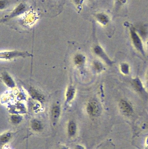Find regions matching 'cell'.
Here are the masks:
<instances>
[{
  "instance_id": "obj_6",
  "label": "cell",
  "mask_w": 148,
  "mask_h": 149,
  "mask_svg": "<svg viewBox=\"0 0 148 149\" xmlns=\"http://www.w3.org/2000/svg\"><path fill=\"white\" fill-rule=\"evenodd\" d=\"M133 81L134 85L135 88L138 91H140L142 90V88H143L140 79L137 78V79H135Z\"/></svg>"
},
{
  "instance_id": "obj_9",
  "label": "cell",
  "mask_w": 148,
  "mask_h": 149,
  "mask_svg": "<svg viewBox=\"0 0 148 149\" xmlns=\"http://www.w3.org/2000/svg\"><path fill=\"white\" fill-rule=\"evenodd\" d=\"M32 127L35 130H39L41 128V125L38 121H35L32 124Z\"/></svg>"
},
{
  "instance_id": "obj_10",
  "label": "cell",
  "mask_w": 148,
  "mask_h": 149,
  "mask_svg": "<svg viewBox=\"0 0 148 149\" xmlns=\"http://www.w3.org/2000/svg\"><path fill=\"white\" fill-rule=\"evenodd\" d=\"M122 72L124 73V74H127L128 73L129 71V66L128 65L126 64L122 65Z\"/></svg>"
},
{
  "instance_id": "obj_13",
  "label": "cell",
  "mask_w": 148,
  "mask_h": 149,
  "mask_svg": "<svg viewBox=\"0 0 148 149\" xmlns=\"http://www.w3.org/2000/svg\"><path fill=\"white\" fill-rule=\"evenodd\" d=\"M77 149H82V147H77Z\"/></svg>"
},
{
  "instance_id": "obj_7",
  "label": "cell",
  "mask_w": 148,
  "mask_h": 149,
  "mask_svg": "<svg viewBox=\"0 0 148 149\" xmlns=\"http://www.w3.org/2000/svg\"><path fill=\"white\" fill-rule=\"evenodd\" d=\"M76 131V126L73 123H70L69 126V132L70 135H73Z\"/></svg>"
},
{
  "instance_id": "obj_12",
  "label": "cell",
  "mask_w": 148,
  "mask_h": 149,
  "mask_svg": "<svg viewBox=\"0 0 148 149\" xmlns=\"http://www.w3.org/2000/svg\"><path fill=\"white\" fill-rule=\"evenodd\" d=\"M73 92L72 90H69L68 94V98H71V97L73 95Z\"/></svg>"
},
{
  "instance_id": "obj_2",
  "label": "cell",
  "mask_w": 148,
  "mask_h": 149,
  "mask_svg": "<svg viewBox=\"0 0 148 149\" xmlns=\"http://www.w3.org/2000/svg\"><path fill=\"white\" fill-rule=\"evenodd\" d=\"M28 55L27 52H20L17 50L5 51L0 52V59L2 60H12L18 57H24Z\"/></svg>"
},
{
  "instance_id": "obj_4",
  "label": "cell",
  "mask_w": 148,
  "mask_h": 149,
  "mask_svg": "<svg viewBox=\"0 0 148 149\" xmlns=\"http://www.w3.org/2000/svg\"><path fill=\"white\" fill-rule=\"evenodd\" d=\"M120 107L121 110L125 114L129 115L132 113L133 109L131 105L126 101H121L120 103Z\"/></svg>"
},
{
  "instance_id": "obj_3",
  "label": "cell",
  "mask_w": 148,
  "mask_h": 149,
  "mask_svg": "<svg viewBox=\"0 0 148 149\" xmlns=\"http://www.w3.org/2000/svg\"><path fill=\"white\" fill-rule=\"evenodd\" d=\"M1 79L3 82L8 87L12 88L16 86L15 83L9 73L3 72L1 74Z\"/></svg>"
},
{
  "instance_id": "obj_1",
  "label": "cell",
  "mask_w": 148,
  "mask_h": 149,
  "mask_svg": "<svg viewBox=\"0 0 148 149\" xmlns=\"http://www.w3.org/2000/svg\"><path fill=\"white\" fill-rule=\"evenodd\" d=\"M129 32H130V37L135 47L142 54L144 55L145 52H144L142 41L138 33L136 32L135 29L132 26H130L129 27Z\"/></svg>"
},
{
  "instance_id": "obj_5",
  "label": "cell",
  "mask_w": 148,
  "mask_h": 149,
  "mask_svg": "<svg viewBox=\"0 0 148 149\" xmlns=\"http://www.w3.org/2000/svg\"><path fill=\"white\" fill-rule=\"evenodd\" d=\"M87 110L88 113L92 115H95L99 112V107L96 102H93L89 103L88 105Z\"/></svg>"
},
{
  "instance_id": "obj_8",
  "label": "cell",
  "mask_w": 148,
  "mask_h": 149,
  "mask_svg": "<svg viewBox=\"0 0 148 149\" xmlns=\"http://www.w3.org/2000/svg\"><path fill=\"white\" fill-rule=\"evenodd\" d=\"M59 113H60V111H59V108L57 107H54V108L53 109L52 112L53 117L55 118H57L58 116H59Z\"/></svg>"
},
{
  "instance_id": "obj_11",
  "label": "cell",
  "mask_w": 148,
  "mask_h": 149,
  "mask_svg": "<svg viewBox=\"0 0 148 149\" xmlns=\"http://www.w3.org/2000/svg\"><path fill=\"white\" fill-rule=\"evenodd\" d=\"M83 58L80 55H79V56H77L75 58V61L76 62V63L78 64H80L82 62H83Z\"/></svg>"
}]
</instances>
